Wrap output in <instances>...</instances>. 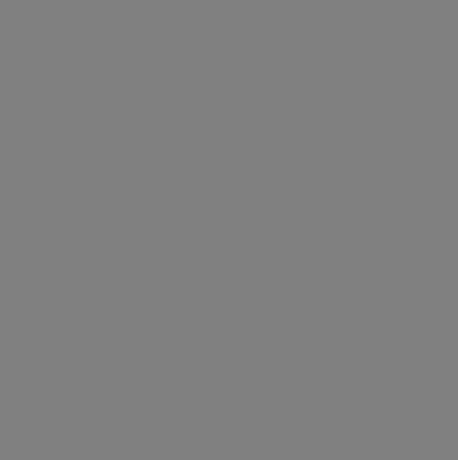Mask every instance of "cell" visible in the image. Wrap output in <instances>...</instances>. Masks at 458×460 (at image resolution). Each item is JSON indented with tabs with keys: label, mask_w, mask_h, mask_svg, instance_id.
I'll use <instances>...</instances> for the list:
<instances>
[]
</instances>
